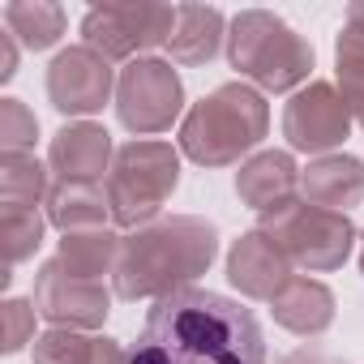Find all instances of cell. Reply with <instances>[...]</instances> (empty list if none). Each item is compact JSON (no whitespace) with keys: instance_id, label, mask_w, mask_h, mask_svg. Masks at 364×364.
Instances as JSON below:
<instances>
[{"instance_id":"cell-14","label":"cell","mask_w":364,"mask_h":364,"mask_svg":"<svg viewBox=\"0 0 364 364\" xmlns=\"http://www.w3.org/2000/svg\"><path fill=\"white\" fill-rule=\"evenodd\" d=\"M296 189H300V167L287 150H262L249 163H240V171H236V193L257 215L287 206L296 198Z\"/></svg>"},{"instance_id":"cell-17","label":"cell","mask_w":364,"mask_h":364,"mask_svg":"<svg viewBox=\"0 0 364 364\" xmlns=\"http://www.w3.org/2000/svg\"><path fill=\"white\" fill-rule=\"evenodd\" d=\"M228 22L210 5H180L176 9V31L167 39V52L176 65H210L223 48Z\"/></svg>"},{"instance_id":"cell-5","label":"cell","mask_w":364,"mask_h":364,"mask_svg":"<svg viewBox=\"0 0 364 364\" xmlns=\"http://www.w3.org/2000/svg\"><path fill=\"white\" fill-rule=\"evenodd\" d=\"M180 185V154L171 141H129L116 150L112 176H107V202L112 219L120 228H146L159 219L167 198Z\"/></svg>"},{"instance_id":"cell-26","label":"cell","mask_w":364,"mask_h":364,"mask_svg":"<svg viewBox=\"0 0 364 364\" xmlns=\"http://www.w3.org/2000/svg\"><path fill=\"white\" fill-rule=\"evenodd\" d=\"M35 313H39L35 300H5L0 304V347H5V355L35 343Z\"/></svg>"},{"instance_id":"cell-2","label":"cell","mask_w":364,"mask_h":364,"mask_svg":"<svg viewBox=\"0 0 364 364\" xmlns=\"http://www.w3.org/2000/svg\"><path fill=\"white\" fill-rule=\"evenodd\" d=\"M219 257V228L198 215H171L137 228L120 240L116 296L120 300H163L185 291Z\"/></svg>"},{"instance_id":"cell-12","label":"cell","mask_w":364,"mask_h":364,"mask_svg":"<svg viewBox=\"0 0 364 364\" xmlns=\"http://www.w3.org/2000/svg\"><path fill=\"white\" fill-rule=\"evenodd\" d=\"M228 279H232V287H240V296L270 304L296 274H291L287 253L257 228V232H245L232 245V253H228Z\"/></svg>"},{"instance_id":"cell-18","label":"cell","mask_w":364,"mask_h":364,"mask_svg":"<svg viewBox=\"0 0 364 364\" xmlns=\"http://www.w3.org/2000/svg\"><path fill=\"white\" fill-rule=\"evenodd\" d=\"M35 364H133L129 351L107 334L52 326L35 338Z\"/></svg>"},{"instance_id":"cell-6","label":"cell","mask_w":364,"mask_h":364,"mask_svg":"<svg viewBox=\"0 0 364 364\" xmlns=\"http://www.w3.org/2000/svg\"><path fill=\"white\" fill-rule=\"evenodd\" d=\"M262 219V232L287 253L291 266L309 270V274H326V270H338L355 245V223L351 215H338V210H321L304 198H291L287 206L270 210V215H257Z\"/></svg>"},{"instance_id":"cell-7","label":"cell","mask_w":364,"mask_h":364,"mask_svg":"<svg viewBox=\"0 0 364 364\" xmlns=\"http://www.w3.org/2000/svg\"><path fill=\"white\" fill-rule=\"evenodd\" d=\"M171 31H176V9L150 5V0H107L82 18V39L103 60H137V52L167 43Z\"/></svg>"},{"instance_id":"cell-16","label":"cell","mask_w":364,"mask_h":364,"mask_svg":"<svg viewBox=\"0 0 364 364\" xmlns=\"http://www.w3.org/2000/svg\"><path fill=\"white\" fill-rule=\"evenodd\" d=\"M270 313L283 330L300 334V338H317L330 330L334 321V291L317 279H291L274 300H270Z\"/></svg>"},{"instance_id":"cell-4","label":"cell","mask_w":364,"mask_h":364,"mask_svg":"<svg viewBox=\"0 0 364 364\" xmlns=\"http://www.w3.org/2000/svg\"><path fill=\"white\" fill-rule=\"evenodd\" d=\"M228 60L257 90L283 95V90H296L300 82H309L317 56H313V43L304 35H296L270 9H245V14L232 18Z\"/></svg>"},{"instance_id":"cell-15","label":"cell","mask_w":364,"mask_h":364,"mask_svg":"<svg viewBox=\"0 0 364 364\" xmlns=\"http://www.w3.org/2000/svg\"><path fill=\"white\" fill-rule=\"evenodd\" d=\"M300 193L321 210L347 215L364 202V163L351 154H321L300 171Z\"/></svg>"},{"instance_id":"cell-10","label":"cell","mask_w":364,"mask_h":364,"mask_svg":"<svg viewBox=\"0 0 364 364\" xmlns=\"http://www.w3.org/2000/svg\"><path fill=\"white\" fill-rule=\"evenodd\" d=\"M35 309H39V317H48L52 326H65V330H99L112 313V291L103 283L69 274L52 257L35 274Z\"/></svg>"},{"instance_id":"cell-11","label":"cell","mask_w":364,"mask_h":364,"mask_svg":"<svg viewBox=\"0 0 364 364\" xmlns=\"http://www.w3.org/2000/svg\"><path fill=\"white\" fill-rule=\"evenodd\" d=\"M112 60H103L95 48H65L52 69H48V99L56 112L65 116H90L103 112V103L112 99Z\"/></svg>"},{"instance_id":"cell-23","label":"cell","mask_w":364,"mask_h":364,"mask_svg":"<svg viewBox=\"0 0 364 364\" xmlns=\"http://www.w3.org/2000/svg\"><path fill=\"white\" fill-rule=\"evenodd\" d=\"M43 245V215L26 206H0V249H5V274L0 283H9V270Z\"/></svg>"},{"instance_id":"cell-27","label":"cell","mask_w":364,"mask_h":364,"mask_svg":"<svg viewBox=\"0 0 364 364\" xmlns=\"http://www.w3.org/2000/svg\"><path fill=\"white\" fill-rule=\"evenodd\" d=\"M18 73V43L14 35H0V82H9Z\"/></svg>"},{"instance_id":"cell-29","label":"cell","mask_w":364,"mask_h":364,"mask_svg":"<svg viewBox=\"0 0 364 364\" xmlns=\"http://www.w3.org/2000/svg\"><path fill=\"white\" fill-rule=\"evenodd\" d=\"M347 26L364 35V0H355V5H347Z\"/></svg>"},{"instance_id":"cell-1","label":"cell","mask_w":364,"mask_h":364,"mask_svg":"<svg viewBox=\"0 0 364 364\" xmlns=\"http://www.w3.org/2000/svg\"><path fill=\"white\" fill-rule=\"evenodd\" d=\"M133 364H266V338L236 300L185 287L154 300L129 351Z\"/></svg>"},{"instance_id":"cell-25","label":"cell","mask_w":364,"mask_h":364,"mask_svg":"<svg viewBox=\"0 0 364 364\" xmlns=\"http://www.w3.org/2000/svg\"><path fill=\"white\" fill-rule=\"evenodd\" d=\"M35 137H39L35 112L22 99H0V146H5V154H26Z\"/></svg>"},{"instance_id":"cell-3","label":"cell","mask_w":364,"mask_h":364,"mask_svg":"<svg viewBox=\"0 0 364 364\" xmlns=\"http://www.w3.org/2000/svg\"><path fill=\"white\" fill-rule=\"evenodd\" d=\"M270 133V107L262 90L245 82H223L180 120V150L202 167H232Z\"/></svg>"},{"instance_id":"cell-30","label":"cell","mask_w":364,"mask_h":364,"mask_svg":"<svg viewBox=\"0 0 364 364\" xmlns=\"http://www.w3.org/2000/svg\"><path fill=\"white\" fill-rule=\"evenodd\" d=\"M360 274H364V253H360Z\"/></svg>"},{"instance_id":"cell-13","label":"cell","mask_w":364,"mask_h":364,"mask_svg":"<svg viewBox=\"0 0 364 364\" xmlns=\"http://www.w3.org/2000/svg\"><path fill=\"white\" fill-rule=\"evenodd\" d=\"M48 163H52V171L60 180H73V185H95V180L107 171V163H116L112 159V133L103 124H90V120L65 124L52 137Z\"/></svg>"},{"instance_id":"cell-19","label":"cell","mask_w":364,"mask_h":364,"mask_svg":"<svg viewBox=\"0 0 364 364\" xmlns=\"http://www.w3.org/2000/svg\"><path fill=\"white\" fill-rule=\"evenodd\" d=\"M112 219V202L99 185H73V180H60V185L48 193V223H56L65 236L69 232H99Z\"/></svg>"},{"instance_id":"cell-20","label":"cell","mask_w":364,"mask_h":364,"mask_svg":"<svg viewBox=\"0 0 364 364\" xmlns=\"http://www.w3.org/2000/svg\"><path fill=\"white\" fill-rule=\"evenodd\" d=\"M120 240L116 232L99 228V232H69L60 240V253L56 262L77 274V279H90V283H103V274H116V262H120Z\"/></svg>"},{"instance_id":"cell-8","label":"cell","mask_w":364,"mask_h":364,"mask_svg":"<svg viewBox=\"0 0 364 364\" xmlns=\"http://www.w3.org/2000/svg\"><path fill=\"white\" fill-rule=\"evenodd\" d=\"M180 107H185V82L167 60H129L120 82H116V116L129 133L150 137L176 124Z\"/></svg>"},{"instance_id":"cell-24","label":"cell","mask_w":364,"mask_h":364,"mask_svg":"<svg viewBox=\"0 0 364 364\" xmlns=\"http://www.w3.org/2000/svg\"><path fill=\"white\" fill-rule=\"evenodd\" d=\"M334 65H338V95L351 107V120L364 124V35L343 26L334 43Z\"/></svg>"},{"instance_id":"cell-9","label":"cell","mask_w":364,"mask_h":364,"mask_svg":"<svg viewBox=\"0 0 364 364\" xmlns=\"http://www.w3.org/2000/svg\"><path fill=\"white\" fill-rule=\"evenodd\" d=\"M347 133H351V107L343 103V95L330 82H309L283 107V137L291 150L326 154V150L343 146Z\"/></svg>"},{"instance_id":"cell-22","label":"cell","mask_w":364,"mask_h":364,"mask_svg":"<svg viewBox=\"0 0 364 364\" xmlns=\"http://www.w3.org/2000/svg\"><path fill=\"white\" fill-rule=\"evenodd\" d=\"M48 193V167L35 154H0V206L39 210Z\"/></svg>"},{"instance_id":"cell-21","label":"cell","mask_w":364,"mask_h":364,"mask_svg":"<svg viewBox=\"0 0 364 364\" xmlns=\"http://www.w3.org/2000/svg\"><path fill=\"white\" fill-rule=\"evenodd\" d=\"M5 26L31 52H48L65 35V9L52 0H14V5H5Z\"/></svg>"},{"instance_id":"cell-28","label":"cell","mask_w":364,"mask_h":364,"mask_svg":"<svg viewBox=\"0 0 364 364\" xmlns=\"http://www.w3.org/2000/svg\"><path fill=\"white\" fill-rule=\"evenodd\" d=\"M279 364H338V360H334V355H326V351H317V347H300V351L283 355Z\"/></svg>"}]
</instances>
